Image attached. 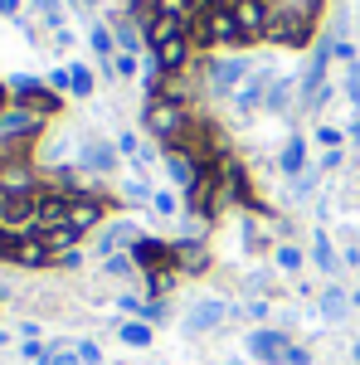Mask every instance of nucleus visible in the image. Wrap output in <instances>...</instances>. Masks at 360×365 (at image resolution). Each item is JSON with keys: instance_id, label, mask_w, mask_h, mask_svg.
I'll return each mask as SVG.
<instances>
[{"instance_id": "f257e3e1", "label": "nucleus", "mask_w": 360, "mask_h": 365, "mask_svg": "<svg viewBox=\"0 0 360 365\" xmlns=\"http://www.w3.org/2000/svg\"><path fill=\"white\" fill-rule=\"evenodd\" d=\"M146 132L156 141H166V151H170L180 141V132H185V108L175 98H151L146 103Z\"/></svg>"}, {"instance_id": "f03ea898", "label": "nucleus", "mask_w": 360, "mask_h": 365, "mask_svg": "<svg viewBox=\"0 0 360 365\" xmlns=\"http://www.w3.org/2000/svg\"><path fill=\"white\" fill-rule=\"evenodd\" d=\"M39 127H44V113H34V108H20V103H15V108L0 113V141H5V146H10V141H29Z\"/></svg>"}, {"instance_id": "7ed1b4c3", "label": "nucleus", "mask_w": 360, "mask_h": 365, "mask_svg": "<svg viewBox=\"0 0 360 365\" xmlns=\"http://www.w3.org/2000/svg\"><path fill=\"white\" fill-rule=\"evenodd\" d=\"M249 78H253V63H249V58H220V63L210 68V88H215V93H229V98L249 83Z\"/></svg>"}, {"instance_id": "20e7f679", "label": "nucleus", "mask_w": 360, "mask_h": 365, "mask_svg": "<svg viewBox=\"0 0 360 365\" xmlns=\"http://www.w3.org/2000/svg\"><path fill=\"white\" fill-rule=\"evenodd\" d=\"M312 25H317V20H307V15L277 10V20L268 25V39H277V44H307V39H312Z\"/></svg>"}, {"instance_id": "39448f33", "label": "nucleus", "mask_w": 360, "mask_h": 365, "mask_svg": "<svg viewBox=\"0 0 360 365\" xmlns=\"http://www.w3.org/2000/svg\"><path fill=\"white\" fill-rule=\"evenodd\" d=\"M224 317H229V302H220V297H205V302H195V307L185 312V331H190V336H200V331H215Z\"/></svg>"}, {"instance_id": "423d86ee", "label": "nucleus", "mask_w": 360, "mask_h": 365, "mask_svg": "<svg viewBox=\"0 0 360 365\" xmlns=\"http://www.w3.org/2000/svg\"><path fill=\"white\" fill-rule=\"evenodd\" d=\"M166 175L175 180V185H185V190H195V185L205 180V166L195 161L190 151H180V146H170V151H166Z\"/></svg>"}, {"instance_id": "0eeeda50", "label": "nucleus", "mask_w": 360, "mask_h": 365, "mask_svg": "<svg viewBox=\"0 0 360 365\" xmlns=\"http://www.w3.org/2000/svg\"><path fill=\"white\" fill-rule=\"evenodd\" d=\"M132 258H137L146 273H161V268H170V263H175V244H161V239H137V244H132Z\"/></svg>"}, {"instance_id": "6e6552de", "label": "nucleus", "mask_w": 360, "mask_h": 365, "mask_svg": "<svg viewBox=\"0 0 360 365\" xmlns=\"http://www.w3.org/2000/svg\"><path fill=\"white\" fill-rule=\"evenodd\" d=\"M287 346H292V341L282 336V331H268V327H263V331H253V336H249V351H253V361H263V365H282V356H287Z\"/></svg>"}, {"instance_id": "1a4fd4ad", "label": "nucleus", "mask_w": 360, "mask_h": 365, "mask_svg": "<svg viewBox=\"0 0 360 365\" xmlns=\"http://www.w3.org/2000/svg\"><path fill=\"white\" fill-rule=\"evenodd\" d=\"M29 190H34V170H29L25 161H5V166H0V195L29 200Z\"/></svg>"}, {"instance_id": "9d476101", "label": "nucleus", "mask_w": 360, "mask_h": 365, "mask_svg": "<svg viewBox=\"0 0 360 365\" xmlns=\"http://www.w3.org/2000/svg\"><path fill=\"white\" fill-rule=\"evenodd\" d=\"M234 15H239V29H244V39H258V34H268V5L263 0H239L234 5Z\"/></svg>"}, {"instance_id": "9b49d317", "label": "nucleus", "mask_w": 360, "mask_h": 365, "mask_svg": "<svg viewBox=\"0 0 360 365\" xmlns=\"http://www.w3.org/2000/svg\"><path fill=\"white\" fill-rule=\"evenodd\" d=\"M15 93H20V108H34V113H44V117L58 108V98L39 78H15Z\"/></svg>"}, {"instance_id": "f8f14e48", "label": "nucleus", "mask_w": 360, "mask_h": 365, "mask_svg": "<svg viewBox=\"0 0 360 365\" xmlns=\"http://www.w3.org/2000/svg\"><path fill=\"white\" fill-rule=\"evenodd\" d=\"M151 58L161 63V73H180V68H185V58H190V34H175V39H166L161 49H151Z\"/></svg>"}, {"instance_id": "ddd939ff", "label": "nucleus", "mask_w": 360, "mask_h": 365, "mask_svg": "<svg viewBox=\"0 0 360 365\" xmlns=\"http://www.w3.org/2000/svg\"><path fill=\"white\" fill-rule=\"evenodd\" d=\"M268 88H273V73H253L249 83L234 93V108H239V113H253V108H263V103H268Z\"/></svg>"}, {"instance_id": "4468645a", "label": "nucleus", "mask_w": 360, "mask_h": 365, "mask_svg": "<svg viewBox=\"0 0 360 365\" xmlns=\"http://www.w3.org/2000/svg\"><path fill=\"white\" fill-rule=\"evenodd\" d=\"M98 220H103V200L83 195V200H73V205H68V229H78V234H83V229H93Z\"/></svg>"}, {"instance_id": "2eb2a0df", "label": "nucleus", "mask_w": 360, "mask_h": 365, "mask_svg": "<svg viewBox=\"0 0 360 365\" xmlns=\"http://www.w3.org/2000/svg\"><path fill=\"white\" fill-rule=\"evenodd\" d=\"M277 170H282V175H292V180H297V175L307 170V141H302V137H292L287 146H282V156H277Z\"/></svg>"}, {"instance_id": "dca6fc26", "label": "nucleus", "mask_w": 360, "mask_h": 365, "mask_svg": "<svg viewBox=\"0 0 360 365\" xmlns=\"http://www.w3.org/2000/svg\"><path fill=\"white\" fill-rule=\"evenodd\" d=\"M10 258H15V263H25V268H39V263H49L54 253L44 249V239H15Z\"/></svg>"}, {"instance_id": "f3484780", "label": "nucleus", "mask_w": 360, "mask_h": 365, "mask_svg": "<svg viewBox=\"0 0 360 365\" xmlns=\"http://www.w3.org/2000/svg\"><path fill=\"white\" fill-rule=\"evenodd\" d=\"M317 307H322V317H326V322H341V317L356 307V302H351V292H341V287H326Z\"/></svg>"}, {"instance_id": "a211bd4d", "label": "nucleus", "mask_w": 360, "mask_h": 365, "mask_svg": "<svg viewBox=\"0 0 360 365\" xmlns=\"http://www.w3.org/2000/svg\"><path fill=\"white\" fill-rule=\"evenodd\" d=\"M78 161H83L88 170H112V161H117V151H112V146H103V141H83Z\"/></svg>"}, {"instance_id": "6ab92c4d", "label": "nucleus", "mask_w": 360, "mask_h": 365, "mask_svg": "<svg viewBox=\"0 0 360 365\" xmlns=\"http://www.w3.org/2000/svg\"><path fill=\"white\" fill-rule=\"evenodd\" d=\"M137 239H141V234H137V229H132V225H112L108 234H103V244H98V253H108V258H112V253H117V249H132Z\"/></svg>"}, {"instance_id": "aec40b11", "label": "nucleus", "mask_w": 360, "mask_h": 365, "mask_svg": "<svg viewBox=\"0 0 360 365\" xmlns=\"http://www.w3.org/2000/svg\"><path fill=\"white\" fill-rule=\"evenodd\" d=\"M39 239H44V249H49V253H58V258H63V253H73V244H78V229L58 225V229H44Z\"/></svg>"}, {"instance_id": "412c9836", "label": "nucleus", "mask_w": 360, "mask_h": 365, "mask_svg": "<svg viewBox=\"0 0 360 365\" xmlns=\"http://www.w3.org/2000/svg\"><path fill=\"white\" fill-rule=\"evenodd\" d=\"M175 263L185 268V273H205V263H210V253H205V244H175Z\"/></svg>"}, {"instance_id": "4be33fe9", "label": "nucleus", "mask_w": 360, "mask_h": 365, "mask_svg": "<svg viewBox=\"0 0 360 365\" xmlns=\"http://www.w3.org/2000/svg\"><path fill=\"white\" fill-rule=\"evenodd\" d=\"M112 39H117V49H122V54H137V49H141L137 20H117V25H112Z\"/></svg>"}, {"instance_id": "5701e85b", "label": "nucleus", "mask_w": 360, "mask_h": 365, "mask_svg": "<svg viewBox=\"0 0 360 365\" xmlns=\"http://www.w3.org/2000/svg\"><path fill=\"white\" fill-rule=\"evenodd\" d=\"M263 108H268V113H287V108H292V83L277 78V83L268 88V103H263Z\"/></svg>"}, {"instance_id": "b1692460", "label": "nucleus", "mask_w": 360, "mask_h": 365, "mask_svg": "<svg viewBox=\"0 0 360 365\" xmlns=\"http://www.w3.org/2000/svg\"><path fill=\"white\" fill-rule=\"evenodd\" d=\"M39 365H83V361H78V346H49Z\"/></svg>"}, {"instance_id": "393cba45", "label": "nucleus", "mask_w": 360, "mask_h": 365, "mask_svg": "<svg viewBox=\"0 0 360 365\" xmlns=\"http://www.w3.org/2000/svg\"><path fill=\"white\" fill-rule=\"evenodd\" d=\"M312 258H317V268H322V273H331V268H336V249H331V239H326V234H317Z\"/></svg>"}, {"instance_id": "a878e982", "label": "nucleus", "mask_w": 360, "mask_h": 365, "mask_svg": "<svg viewBox=\"0 0 360 365\" xmlns=\"http://www.w3.org/2000/svg\"><path fill=\"white\" fill-rule=\"evenodd\" d=\"M170 282H175V278H170V268H161V273H146V292L161 302V297L170 292Z\"/></svg>"}, {"instance_id": "bb28decb", "label": "nucleus", "mask_w": 360, "mask_h": 365, "mask_svg": "<svg viewBox=\"0 0 360 365\" xmlns=\"http://www.w3.org/2000/svg\"><path fill=\"white\" fill-rule=\"evenodd\" d=\"M122 341H127V346H146V341H151V327H146V322H122Z\"/></svg>"}, {"instance_id": "cd10ccee", "label": "nucleus", "mask_w": 360, "mask_h": 365, "mask_svg": "<svg viewBox=\"0 0 360 365\" xmlns=\"http://www.w3.org/2000/svg\"><path fill=\"white\" fill-rule=\"evenodd\" d=\"M277 268H282V273H297V268H302V253L292 249V244H277Z\"/></svg>"}, {"instance_id": "c85d7f7f", "label": "nucleus", "mask_w": 360, "mask_h": 365, "mask_svg": "<svg viewBox=\"0 0 360 365\" xmlns=\"http://www.w3.org/2000/svg\"><path fill=\"white\" fill-rule=\"evenodd\" d=\"M68 88H73L78 98H88V93H93V73H88V68H68Z\"/></svg>"}, {"instance_id": "c756f323", "label": "nucleus", "mask_w": 360, "mask_h": 365, "mask_svg": "<svg viewBox=\"0 0 360 365\" xmlns=\"http://www.w3.org/2000/svg\"><path fill=\"white\" fill-rule=\"evenodd\" d=\"M112 44H117V39H112V29H103V25L93 29V49H98V54L108 58V63H112Z\"/></svg>"}, {"instance_id": "7c9ffc66", "label": "nucleus", "mask_w": 360, "mask_h": 365, "mask_svg": "<svg viewBox=\"0 0 360 365\" xmlns=\"http://www.w3.org/2000/svg\"><path fill=\"white\" fill-rule=\"evenodd\" d=\"M151 210H156V215H175V210H180V200L170 195V190H156V195H151Z\"/></svg>"}, {"instance_id": "2f4dec72", "label": "nucleus", "mask_w": 360, "mask_h": 365, "mask_svg": "<svg viewBox=\"0 0 360 365\" xmlns=\"http://www.w3.org/2000/svg\"><path fill=\"white\" fill-rule=\"evenodd\" d=\"M132 268H137V258H132V253H112V258H108V273H117V278H127Z\"/></svg>"}, {"instance_id": "473e14b6", "label": "nucleus", "mask_w": 360, "mask_h": 365, "mask_svg": "<svg viewBox=\"0 0 360 365\" xmlns=\"http://www.w3.org/2000/svg\"><path fill=\"white\" fill-rule=\"evenodd\" d=\"M108 68L117 73V78H127V73H137V54H117V58L108 63Z\"/></svg>"}, {"instance_id": "72a5a7b5", "label": "nucleus", "mask_w": 360, "mask_h": 365, "mask_svg": "<svg viewBox=\"0 0 360 365\" xmlns=\"http://www.w3.org/2000/svg\"><path fill=\"white\" fill-rule=\"evenodd\" d=\"M287 10H292V15H307V20H317L322 0H287Z\"/></svg>"}, {"instance_id": "f704fd0d", "label": "nucleus", "mask_w": 360, "mask_h": 365, "mask_svg": "<svg viewBox=\"0 0 360 365\" xmlns=\"http://www.w3.org/2000/svg\"><path fill=\"white\" fill-rule=\"evenodd\" d=\"M346 98H351V108H360V68L351 63V78H346Z\"/></svg>"}, {"instance_id": "c9c22d12", "label": "nucleus", "mask_w": 360, "mask_h": 365, "mask_svg": "<svg viewBox=\"0 0 360 365\" xmlns=\"http://www.w3.org/2000/svg\"><path fill=\"white\" fill-rule=\"evenodd\" d=\"M78 361H83V365H98V361H103V351H98L93 341H78Z\"/></svg>"}, {"instance_id": "e433bc0d", "label": "nucleus", "mask_w": 360, "mask_h": 365, "mask_svg": "<svg viewBox=\"0 0 360 365\" xmlns=\"http://www.w3.org/2000/svg\"><path fill=\"white\" fill-rule=\"evenodd\" d=\"M317 141H322L326 151H336V146H341V132H336V127H317Z\"/></svg>"}, {"instance_id": "4c0bfd02", "label": "nucleus", "mask_w": 360, "mask_h": 365, "mask_svg": "<svg viewBox=\"0 0 360 365\" xmlns=\"http://www.w3.org/2000/svg\"><path fill=\"white\" fill-rule=\"evenodd\" d=\"M312 185H317V170H302V175L292 180V190H297V195H312Z\"/></svg>"}, {"instance_id": "58836bf2", "label": "nucleus", "mask_w": 360, "mask_h": 365, "mask_svg": "<svg viewBox=\"0 0 360 365\" xmlns=\"http://www.w3.org/2000/svg\"><path fill=\"white\" fill-rule=\"evenodd\" d=\"M312 361V356H307L302 346H287V356H282V365H307Z\"/></svg>"}, {"instance_id": "ea45409f", "label": "nucleus", "mask_w": 360, "mask_h": 365, "mask_svg": "<svg viewBox=\"0 0 360 365\" xmlns=\"http://www.w3.org/2000/svg\"><path fill=\"white\" fill-rule=\"evenodd\" d=\"M34 5L44 10V20H49V25H58V0H34Z\"/></svg>"}, {"instance_id": "a19ab883", "label": "nucleus", "mask_w": 360, "mask_h": 365, "mask_svg": "<svg viewBox=\"0 0 360 365\" xmlns=\"http://www.w3.org/2000/svg\"><path fill=\"white\" fill-rule=\"evenodd\" d=\"M141 317H146V322H161V317H166V307H161V302H146V307H141Z\"/></svg>"}, {"instance_id": "79ce46f5", "label": "nucleus", "mask_w": 360, "mask_h": 365, "mask_svg": "<svg viewBox=\"0 0 360 365\" xmlns=\"http://www.w3.org/2000/svg\"><path fill=\"white\" fill-rule=\"evenodd\" d=\"M205 5H239V0H205Z\"/></svg>"}, {"instance_id": "37998d69", "label": "nucleus", "mask_w": 360, "mask_h": 365, "mask_svg": "<svg viewBox=\"0 0 360 365\" xmlns=\"http://www.w3.org/2000/svg\"><path fill=\"white\" fill-rule=\"evenodd\" d=\"M351 137H356V141H360V117H356V127H351Z\"/></svg>"}, {"instance_id": "c03bdc74", "label": "nucleus", "mask_w": 360, "mask_h": 365, "mask_svg": "<svg viewBox=\"0 0 360 365\" xmlns=\"http://www.w3.org/2000/svg\"><path fill=\"white\" fill-rule=\"evenodd\" d=\"M351 356H356V361H360V341H356V351H351Z\"/></svg>"}, {"instance_id": "a18cd8bd", "label": "nucleus", "mask_w": 360, "mask_h": 365, "mask_svg": "<svg viewBox=\"0 0 360 365\" xmlns=\"http://www.w3.org/2000/svg\"><path fill=\"white\" fill-rule=\"evenodd\" d=\"M351 302H356V307H360V287H356V297H351Z\"/></svg>"}, {"instance_id": "49530a36", "label": "nucleus", "mask_w": 360, "mask_h": 365, "mask_svg": "<svg viewBox=\"0 0 360 365\" xmlns=\"http://www.w3.org/2000/svg\"><path fill=\"white\" fill-rule=\"evenodd\" d=\"M0 215H5V200H0Z\"/></svg>"}, {"instance_id": "de8ad7c7", "label": "nucleus", "mask_w": 360, "mask_h": 365, "mask_svg": "<svg viewBox=\"0 0 360 365\" xmlns=\"http://www.w3.org/2000/svg\"><path fill=\"white\" fill-rule=\"evenodd\" d=\"M229 365H244V361H229Z\"/></svg>"}, {"instance_id": "09e8293b", "label": "nucleus", "mask_w": 360, "mask_h": 365, "mask_svg": "<svg viewBox=\"0 0 360 365\" xmlns=\"http://www.w3.org/2000/svg\"><path fill=\"white\" fill-rule=\"evenodd\" d=\"M0 346H5V336H0Z\"/></svg>"}]
</instances>
